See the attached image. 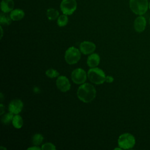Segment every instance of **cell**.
Listing matches in <instances>:
<instances>
[{"label":"cell","mask_w":150,"mask_h":150,"mask_svg":"<svg viewBox=\"0 0 150 150\" xmlns=\"http://www.w3.org/2000/svg\"><path fill=\"white\" fill-rule=\"evenodd\" d=\"M41 149L43 150H54L56 149V147L53 144L50 142H47L42 145Z\"/></svg>","instance_id":"obj_22"},{"label":"cell","mask_w":150,"mask_h":150,"mask_svg":"<svg viewBox=\"0 0 150 150\" xmlns=\"http://www.w3.org/2000/svg\"><path fill=\"white\" fill-rule=\"evenodd\" d=\"M12 19L11 18L10 14L8 15L6 12H1L0 15V23L1 25H9L11 23Z\"/></svg>","instance_id":"obj_15"},{"label":"cell","mask_w":150,"mask_h":150,"mask_svg":"<svg viewBox=\"0 0 150 150\" xmlns=\"http://www.w3.org/2000/svg\"><path fill=\"white\" fill-rule=\"evenodd\" d=\"M13 113L10 112H8L6 114H5L2 117V119H1V121H2V122L4 124H8L9 122H11L12 120H13Z\"/></svg>","instance_id":"obj_19"},{"label":"cell","mask_w":150,"mask_h":150,"mask_svg":"<svg viewBox=\"0 0 150 150\" xmlns=\"http://www.w3.org/2000/svg\"><path fill=\"white\" fill-rule=\"evenodd\" d=\"M77 95L80 100L87 103L94 99L96 91L93 85L89 83H83L78 88Z\"/></svg>","instance_id":"obj_1"},{"label":"cell","mask_w":150,"mask_h":150,"mask_svg":"<svg viewBox=\"0 0 150 150\" xmlns=\"http://www.w3.org/2000/svg\"><path fill=\"white\" fill-rule=\"evenodd\" d=\"M118 144L122 149H131L135 145V138L134 136L130 133H124L118 137Z\"/></svg>","instance_id":"obj_4"},{"label":"cell","mask_w":150,"mask_h":150,"mask_svg":"<svg viewBox=\"0 0 150 150\" xmlns=\"http://www.w3.org/2000/svg\"><path fill=\"white\" fill-rule=\"evenodd\" d=\"M0 108H1V112H0V115H2L4 112H5V108L4 106L2 104H1L0 105Z\"/></svg>","instance_id":"obj_24"},{"label":"cell","mask_w":150,"mask_h":150,"mask_svg":"<svg viewBox=\"0 0 150 150\" xmlns=\"http://www.w3.org/2000/svg\"><path fill=\"white\" fill-rule=\"evenodd\" d=\"M23 105V103L21 100L15 99L10 102L8 110L14 114H18L22 111Z\"/></svg>","instance_id":"obj_10"},{"label":"cell","mask_w":150,"mask_h":150,"mask_svg":"<svg viewBox=\"0 0 150 150\" xmlns=\"http://www.w3.org/2000/svg\"><path fill=\"white\" fill-rule=\"evenodd\" d=\"M71 77L72 81L77 84H83L87 79L86 71L81 68L74 69L71 73Z\"/></svg>","instance_id":"obj_7"},{"label":"cell","mask_w":150,"mask_h":150,"mask_svg":"<svg viewBox=\"0 0 150 150\" xmlns=\"http://www.w3.org/2000/svg\"><path fill=\"white\" fill-rule=\"evenodd\" d=\"M10 16L12 21H18L21 20L25 16L24 11L21 9H13L10 12Z\"/></svg>","instance_id":"obj_14"},{"label":"cell","mask_w":150,"mask_h":150,"mask_svg":"<svg viewBox=\"0 0 150 150\" xmlns=\"http://www.w3.org/2000/svg\"><path fill=\"white\" fill-rule=\"evenodd\" d=\"M43 140V137L40 134H35L32 138V142L35 145H40Z\"/></svg>","instance_id":"obj_20"},{"label":"cell","mask_w":150,"mask_h":150,"mask_svg":"<svg viewBox=\"0 0 150 150\" xmlns=\"http://www.w3.org/2000/svg\"><path fill=\"white\" fill-rule=\"evenodd\" d=\"M12 124L13 127L16 128H21L23 124V121L21 115L18 114H16L15 116H13V120L12 121Z\"/></svg>","instance_id":"obj_16"},{"label":"cell","mask_w":150,"mask_h":150,"mask_svg":"<svg viewBox=\"0 0 150 150\" xmlns=\"http://www.w3.org/2000/svg\"><path fill=\"white\" fill-rule=\"evenodd\" d=\"M1 38H2V35H3V30H2V26H1Z\"/></svg>","instance_id":"obj_26"},{"label":"cell","mask_w":150,"mask_h":150,"mask_svg":"<svg viewBox=\"0 0 150 150\" xmlns=\"http://www.w3.org/2000/svg\"><path fill=\"white\" fill-rule=\"evenodd\" d=\"M46 75L50 78H54L58 77L59 73L55 69H49L46 71Z\"/></svg>","instance_id":"obj_21"},{"label":"cell","mask_w":150,"mask_h":150,"mask_svg":"<svg viewBox=\"0 0 150 150\" xmlns=\"http://www.w3.org/2000/svg\"><path fill=\"white\" fill-rule=\"evenodd\" d=\"M56 83L58 89L62 92H66L70 88L71 86L69 80L66 76H59L56 80Z\"/></svg>","instance_id":"obj_8"},{"label":"cell","mask_w":150,"mask_h":150,"mask_svg":"<svg viewBox=\"0 0 150 150\" xmlns=\"http://www.w3.org/2000/svg\"><path fill=\"white\" fill-rule=\"evenodd\" d=\"M60 7L63 14L70 15L73 14L76 11L77 2L76 0H62Z\"/></svg>","instance_id":"obj_6"},{"label":"cell","mask_w":150,"mask_h":150,"mask_svg":"<svg viewBox=\"0 0 150 150\" xmlns=\"http://www.w3.org/2000/svg\"><path fill=\"white\" fill-rule=\"evenodd\" d=\"M96 45L91 42L84 41L80 45V52L84 54L92 53L96 49Z\"/></svg>","instance_id":"obj_11"},{"label":"cell","mask_w":150,"mask_h":150,"mask_svg":"<svg viewBox=\"0 0 150 150\" xmlns=\"http://www.w3.org/2000/svg\"><path fill=\"white\" fill-rule=\"evenodd\" d=\"M57 23L58 26L60 27L66 26L68 23V17L67 15L63 14L62 15H60L57 18Z\"/></svg>","instance_id":"obj_18"},{"label":"cell","mask_w":150,"mask_h":150,"mask_svg":"<svg viewBox=\"0 0 150 150\" xmlns=\"http://www.w3.org/2000/svg\"><path fill=\"white\" fill-rule=\"evenodd\" d=\"M41 148H39L38 146H37V145H35V146H32V147H30V148H28V149H31V150H40Z\"/></svg>","instance_id":"obj_25"},{"label":"cell","mask_w":150,"mask_h":150,"mask_svg":"<svg viewBox=\"0 0 150 150\" xmlns=\"http://www.w3.org/2000/svg\"><path fill=\"white\" fill-rule=\"evenodd\" d=\"M114 81V78L111 76H107L105 77V81L107 83H112Z\"/></svg>","instance_id":"obj_23"},{"label":"cell","mask_w":150,"mask_h":150,"mask_svg":"<svg viewBox=\"0 0 150 150\" xmlns=\"http://www.w3.org/2000/svg\"><path fill=\"white\" fill-rule=\"evenodd\" d=\"M46 15L49 20H55L59 16V13L57 10L54 8H49L46 11Z\"/></svg>","instance_id":"obj_17"},{"label":"cell","mask_w":150,"mask_h":150,"mask_svg":"<svg viewBox=\"0 0 150 150\" xmlns=\"http://www.w3.org/2000/svg\"><path fill=\"white\" fill-rule=\"evenodd\" d=\"M14 5L13 0H2L1 2V11L6 13L11 12L13 9Z\"/></svg>","instance_id":"obj_13"},{"label":"cell","mask_w":150,"mask_h":150,"mask_svg":"<svg viewBox=\"0 0 150 150\" xmlns=\"http://www.w3.org/2000/svg\"><path fill=\"white\" fill-rule=\"evenodd\" d=\"M149 9H150V2H149Z\"/></svg>","instance_id":"obj_27"},{"label":"cell","mask_w":150,"mask_h":150,"mask_svg":"<svg viewBox=\"0 0 150 150\" xmlns=\"http://www.w3.org/2000/svg\"><path fill=\"white\" fill-rule=\"evenodd\" d=\"M149 25H150V18L149 19Z\"/></svg>","instance_id":"obj_28"},{"label":"cell","mask_w":150,"mask_h":150,"mask_svg":"<svg viewBox=\"0 0 150 150\" xmlns=\"http://www.w3.org/2000/svg\"><path fill=\"white\" fill-rule=\"evenodd\" d=\"M81 54L79 49L71 46L69 47L65 52L64 59L69 64H73L79 62L80 59Z\"/></svg>","instance_id":"obj_5"},{"label":"cell","mask_w":150,"mask_h":150,"mask_svg":"<svg viewBox=\"0 0 150 150\" xmlns=\"http://www.w3.org/2000/svg\"><path fill=\"white\" fill-rule=\"evenodd\" d=\"M129 5L131 11L137 15H143L149 8L148 0H129Z\"/></svg>","instance_id":"obj_2"},{"label":"cell","mask_w":150,"mask_h":150,"mask_svg":"<svg viewBox=\"0 0 150 150\" xmlns=\"http://www.w3.org/2000/svg\"><path fill=\"white\" fill-rule=\"evenodd\" d=\"M87 76L91 82L96 84H101L105 81V74L103 70L98 67L91 68L87 73Z\"/></svg>","instance_id":"obj_3"},{"label":"cell","mask_w":150,"mask_h":150,"mask_svg":"<svg viewBox=\"0 0 150 150\" xmlns=\"http://www.w3.org/2000/svg\"><path fill=\"white\" fill-rule=\"evenodd\" d=\"M146 21L144 16L142 15H138L134 22V28L138 33L144 32L146 28Z\"/></svg>","instance_id":"obj_9"},{"label":"cell","mask_w":150,"mask_h":150,"mask_svg":"<svg viewBox=\"0 0 150 150\" xmlns=\"http://www.w3.org/2000/svg\"><path fill=\"white\" fill-rule=\"evenodd\" d=\"M100 61V56L97 53H92L91 55H90L87 60V64L88 67L93 68L96 67L97 66Z\"/></svg>","instance_id":"obj_12"}]
</instances>
